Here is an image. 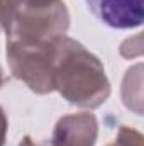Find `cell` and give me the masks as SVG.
<instances>
[{
  "mask_svg": "<svg viewBox=\"0 0 144 146\" xmlns=\"http://www.w3.org/2000/svg\"><path fill=\"white\" fill-rule=\"evenodd\" d=\"M0 85H2V70H0Z\"/></svg>",
  "mask_w": 144,
  "mask_h": 146,
  "instance_id": "obj_10",
  "label": "cell"
},
{
  "mask_svg": "<svg viewBox=\"0 0 144 146\" xmlns=\"http://www.w3.org/2000/svg\"><path fill=\"white\" fill-rule=\"evenodd\" d=\"M5 133H7V119L0 107V146H3V143H5Z\"/></svg>",
  "mask_w": 144,
  "mask_h": 146,
  "instance_id": "obj_8",
  "label": "cell"
},
{
  "mask_svg": "<svg viewBox=\"0 0 144 146\" xmlns=\"http://www.w3.org/2000/svg\"><path fill=\"white\" fill-rule=\"evenodd\" d=\"M98 124L93 114H70L58 121L53 146H95Z\"/></svg>",
  "mask_w": 144,
  "mask_h": 146,
  "instance_id": "obj_5",
  "label": "cell"
},
{
  "mask_svg": "<svg viewBox=\"0 0 144 146\" xmlns=\"http://www.w3.org/2000/svg\"><path fill=\"white\" fill-rule=\"evenodd\" d=\"M19 146H42V145H39V143H36V141H32L29 136H26V138L20 141V145Z\"/></svg>",
  "mask_w": 144,
  "mask_h": 146,
  "instance_id": "obj_9",
  "label": "cell"
},
{
  "mask_svg": "<svg viewBox=\"0 0 144 146\" xmlns=\"http://www.w3.org/2000/svg\"><path fill=\"white\" fill-rule=\"evenodd\" d=\"M110 146H143V136L136 129L122 126L119 129V134H117L115 141Z\"/></svg>",
  "mask_w": 144,
  "mask_h": 146,
  "instance_id": "obj_6",
  "label": "cell"
},
{
  "mask_svg": "<svg viewBox=\"0 0 144 146\" xmlns=\"http://www.w3.org/2000/svg\"><path fill=\"white\" fill-rule=\"evenodd\" d=\"M7 19H9V7H7V2H5V0H0V29H2V27L5 29Z\"/></svg>",
  "mask_w": 144,
  "mask_h": 146,
  "instance_id": "obj_7",
  "label": "cell"
},
{
  "mask_svg": "<svg viewBox=\"0 0 144 146\" xmlns=\"http://www.w3.org/2000/svg\"><path fill=\"white\" fill-rule=\"evenodd\" d=\"M92 14L114 29H134L143 24V0H87Z\"/></svg>",
  "mask_w": 144,
  "mask_h": 146,
  "instance_id": "obj_4",
  "label": "cell"
},
{
  "mask_svg": "<svg viewBox=\"0 0 144 146\" xmlns=\"http://www.w3.org/2000/svg\"><path fill=\"white\" fill-rule=\"evenodd\" d=\"M54 90L70 104L95 109L110 95V83L100 60L66 36L54 39Z\"/></svg>",
  "mask_w": 144,
  "mask_h": 146,
  "instance_id": "obj_1",
  "label": "cell"
},
{
  "mask_svg": "<svg viewBox=\"0 0 144 146\" xmlns=\"http://www.w3.org/2000/svg\"><path fill=\"white\" fill-rule=\"evenodd\" d=\"M54 39L42 42H7V60L14 76L36 94L54 90Z\"/></svg>",
  "mask_w": 144,
  "mask_h": 146,
  "instance_id": "obj_3",
  "label": "cell"
},
{
  "mask_svg": "<svg viewBox=\"0 0 144 146\" xmlns=\"http://www.w3.org/2000/svg\"><path fill=\"white\" fill-rule=\"evenodd\" d=\"M70 14L65 2L48 7H15L5 24L7 42H42L65 36Z\"/></svg>",
  "mask_w": 144,
  "mask_h": 146,
  "instance_id": "obj_2",
  "label": "cell"
}]
</instances>
